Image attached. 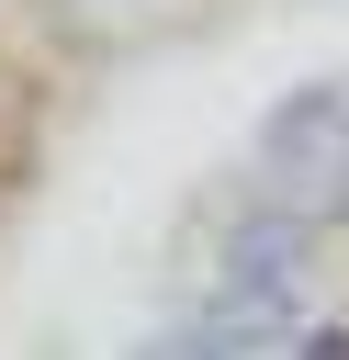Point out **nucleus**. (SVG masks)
<instances>
[{
	"instance_id": "f257e3e1",
	"label": "nucleus",
	"mask_w": 349,
	"mask_h": 360,
	"mask_svg": "<svg viewBox=\"0 0 349 360\" xmlns=\"http://www.w3.org/2000/svg\"><path fill=\"white\" fill-rule=\"evenodd\" d=\"M248 180L293 191L315 225H349V68L293 79V90L259 112V135H248Z\"/></svg>"
},
{
	"instance_id": "f03ea898",
	"label": "nucleus",
	"mask_w": 349,
	"mask_h": 360,
	"mask_svg": "<svg viewBox=\"0 0 349 360\" xmlns=\"http://www.w3.org/2000/svg\"><path fill=\"white\" fill-rule=\"evenodd\" d=\"M326 236L338 225H315L293 191H248V202H225L214 214V281H236V292H281V304H326Z\"/></svg>"
}]
</instances>
